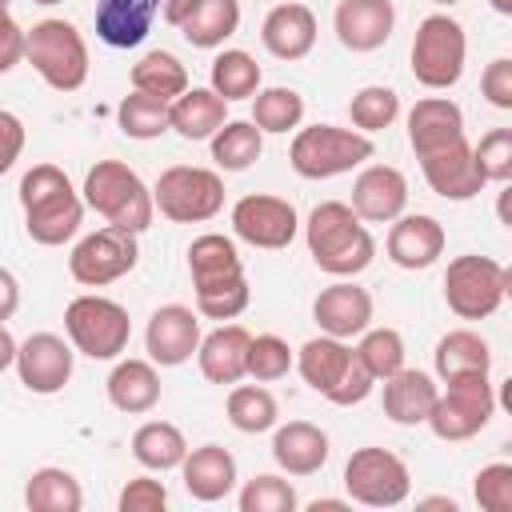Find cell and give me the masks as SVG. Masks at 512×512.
<instances>
[{
    "label": "cell",
    "instance_id": "35",
    "mask_svg": "<svg viewBox=\"0 0 512 512\" xmlns=\"http://www.w3.org/2000/svg\"><path fill=\"white\" fill-rule=\"evenodd\" d=\"M240 28V0H196L180 24V36L192 48H220Z\"/></svg>",
    "mask_w": 512,
    "mask_h": 512
},
{
    "label": "cell",
    "instance_id": "20",
    "mask_svg": "<svg viewBox=\"0 0 512 512\" xmlns=\"http://www.w3.org/2000/svg\"><path fill=\"white\" fill-rule=\"evenodd\" d=\"M332 28L348 52H376L388 44L396 28V4L392 0H340L332 12Z\"/></svg>",
    "mask_w": 512,
    "mask_h": 512
},
{
    "label": "cell",
    "instance_id": "6",
    "mask_svg": "<svg viewBox=\"0 0 512 512\" xmlns=\"http://www.w3.org/2000/svg\"><path fill=\"white\" fill-rule=\"evenodd\" d=\"M372 152H376L372 136H364L356 128L308 124V128H296L288 164L304 180H332V176H344V172L360 168L364 160H372Z\"/></svg>",
    "mask_w": 512,
    "mask_h": 512
},
{
    "label": "cell",
    "instance_id": "13",
    "mask_svg": "<svg viewBox=\"0 0 512 512\" xmlns=\"http://www.w3.org/2000/svg\"><path fill=\"white\" fill-rule=\"evenodd\" d=\"M136 260H140L136 232L104 224V228H96V232L76 240V248L68 252V272L84 288H104V284L128 276L136 268Z\"/></svg>",
    "mask_w": 512,
    "mask_h": 512
},
{
    "label": "cell",
    "instance_id": "38",
    "mask_svg": "<svg viewBox=\"0 0 512 512\" xmlns=\"http://www.w3.org/2000/svg\"><path fill=\"white\" fill-rule=\"evenodd\" d=\"M228 424L244 436L272 432L280 424V404L264 384H232L228 392Z\"/></svg>",
    "mask_w": 512,
    "mask_h": 512
},
{
    "label": "cell",
    "instance_id": "30",
    "mask_svg": "<svg viewBox=\"0 0 512 512\" xmlns=\"http://www.w3.org/2000/svg\"><path fill=\"white\" fill-rule=\"evenodd\" d=\"M228 120V100L216 96L212 88H184L172 104H168V124L176 136L184 140H212L216 128Z\"/></svg>",
    "mask_w": 512,
    "mask_h": 512
},
{
    "label": "cell",
    "instance_id": "45",
    "mask_svg": "<svg viewBox=\"0 0 512 512\" xmlns=\"http://www.w3.org/2000/svg\"><path fill=\"white\" fill-rule=\"evenodd\" d=\"M236 504H240V512H296L300 496H296V488H292L284 476L260 472V476H252V480L240 488Z\"/></svg>",
    "mask_w": 512,
    "mask_h": 512
},
{
    "label": "cell",
    "instance_id": "2",
    "mask_svg": "<svg viewBox=\"0 0 512 512\" xmlns=\"http://www.w3.org/2000/svg\"><path fill=\"white\" fill-rule=\"evenodd\" d=\"M20 208L32 244L60 248L84 224V196L72 188L68 172L56 164H32L20 176Z\"/></svg>",
    "mask_w": 512,
    "mask_h": 512
},
{
    "label": "cell",
    "instance_id": "47",
    "mask_svg": "<svg viewBox=\"0 0 512 512\" xmlns=\"http://www.w3.org/2000/svg\"><path fill=\"white\" fill-rule=\"evenodd\" d=\"M472 496L484 512H512V464L508 460H496V464H484L476 472V484H472Z\"/></svg>",
    "mask_w": 512,
    "mask_h": 512
},
{
    "label": "cell",
    "instance_id": "34",
    "mask_svg": "<svg viewBox=\"0 0 512 512\" xmlns=\"http://www.w3.org/2000/svg\"><path fill=\"white\" fill-rule=\"evenodd\" d=\"M24 504L32 512H80L84 508V488L68 468L44 464L24 480Z\"/></svg>",
    "mask_w": 512,
    "mask_h": 512
},
{
    "label": "cell",
    "instance_id": "19",
    "mask_svg": "<svg viewBox=\"0 0 512 512\" xmlns=\"http://www.w3.org/2000/svg\"><path fill=\"white\" fill-rule=\"evenodd\" d=\"M312 320L320 324L324 336L352 340V336H360L372 324V296H368V288H360L356 280L344 276V280H336V284L316 292Z\"/></svg>",
    "mask_w": 512,
    "mask_h": 512
},
{
    "label": "cell",
    "instance_id": "43",
    "mask_svg": "<svg viewBox=\"0 0 512 512\" xmlns=\"http://www.w3.org/2000/svg\"><path fill=\"white\" fill-rule=\"evenodd\" d=\"M348 116H352V128L364 132V136L384 132V128H392L396 116H400V96H396L392 88H384V84H368V88H360V92L348 100Z\"/></svg>",
    "mask_w": 512,
    "mask_h": 512
},
{
    "label": "cell",
    "instance_id": "23",
    "mask_svg": "<svg viewBox=\"0 0 512 512\" xmlns=\"http://www.w3.org/2000/svg\"><path fill=\"white\" fill-rule=\"evenodd\" d=\"M328 432L312 420H288L272 428V460L288 476H316L328 464Z\"/></svg>",
    "mask_w": 512,
    "mask_h": 512
},
{
    "label": "cell",
    "instance_id": "29",
    "mask_svg": "<svg viewBox=\"0 0 512 512\" xmlns=\"http://www.w3.org/2000/svg\"><path fill=\"white\" fill-rule=\"evenodd\" d=\"M108 388V400L116 412H128V416H144L160 404V372L152 360H116V368L108 372L104 380Z\"/></svg>",
    "mask_w": 512,
    "mask_h": 512
},
{
    "label": "cell",
    "instance_id": "4",
    "mask_svg": "<svg viewBox=\"0 0 512 512\" xmlns=\"http://www.w3.org/2000/svg\"><path fill=\"white\" fill-rule=\"evenodd\" d=\"M80 192H84V208L104 216V224H116V228L136 232V236L152 228V216H156L152 188L124 160H96L88 168Z\"/></svg>",
    "mask_w": 512,
    "mask_h": 512
},
{
    "label": "cell",
    "instance_id": "17",
    "mask_svg": "<svg viewBox=\"0 0 512 512\" xmlns=\"http://www.w3.org/2000/svg\"><path fill=\"white\" fill-rule=\"evenodd\" d=\"M352 212L364 224H392L408 208V180L392 164H368L352 180Z\"/></svg>",
    "mask_w": 512,
    "mask_h": 512
},
{
    "label": "cell",
    "instance_id": "11",
    "mask_svg": "<svg viewBox=\"0 0 512 512\" xmlns=\"http://www.w3.org/2000/svg\"><path fill=\"white\" fill-rule=\"evenodd\" d=\"M492 416H496V388H492L488 372H480V376L448 380L424 424L432 428L436 440L456 444V440H472L480 428H488Z\"/></svg>",
    "mask_w": 512,
    "mask_h": 512
},
{
    "label": "cell",
    "instance_id": "26",
    "mask_svg": "<svg viewBox=\"0 0 512 512\" xmlns=\"http://www.w3.org/2000/svg\"><path fill=\"white\" fill-rule=\"evenodd\" d=\"M248 340L252 332L244 324H220L196 344V364L208 384H240L248 372Z\"/></svg>",
    "mask_w": 512,
    "mask_h": 512
},
{
    "label": "cell",
    "instance_id": "55",
    "mask_svg": "<svg viewBox=\"0 0 512 512\" xmlns=\"http://www.w3.org/2000/svg\"><path fill=\"white\" fill-rule=\"evenodd\" d=\"M12 364H16V340H12V332L0 324V372L12 368Z\"/></svg>",
    "mask_w": 512,
    "mask_h": 512
},
{
    "label": "cell",
    "instance_id": "44",
    "mask_svg": "<svg viewBox=\"0 0 512 512\" xmlns=\"http://www.w3.org/2000/svg\"><path fill=\"white\" fill-rule=\"evenodd\" d=\"M292 364H296V352L288 348L284 336H276V332H260V336L248 340V368H244V372H248L256 384H272V380L288 376Z\"/></svg>",
    "mask_w": 512,
    "mask_h": 512
},
{
    "label": "cell",
    "instance_id": "61",
    "mask_svg": "<svg viewBox=\"0 0 512 512\" xmlns=\"http://www.w3.org/2000/svg\"><path fill=\"white\" fill-rule=\"evenodd\" d=\"M8 4H12V0H0V8H8Z\"/></svg>",
    "mask_w": 512,
    "mask_h": 512
},
{
    "label": "cell",
    "instance_id": "37",
    "mask_svg": "<svg viewBox=\"0 0 512 512\" xmlns=\"http://www.w3.org/2000/svg\"><path fill=\"white\" fill-rule=\"evenodd\" d=\"M208 88L216 96H224L228 104L232 100H252L260 92V64H256V56L244 52V48H224L212 60V68H208Z\"/></svg>",
    "mask_w": 512,
    "mask_h": 512
},
{
    "label": "cell",
    "instance_id": "39",
    "mask_svg": "<svg viewBox=\"0 0 512 512\" xmlns=\"http://www.w3.org/2000/svg\"><path fill=\"white\" fill-rule=\"evenodd\" d=\"M208 144H212L216 168H224V172H244V168H252V164L260 160V152H264V132H260L252 120H224Z\"/></svg>",
    "mask_w": 512,
    "mask_h": 512
},
{
    "label": "cell",
    "instance_id": "59",
    "mask_svg": "<svg viewBox=\"0 0 512 512\" xmlns=\"http://www.w3.org/2000/svg\"><path fill=\"white\" fill-rule=\"evenodd\" d=\"M432 4H440V8H452V4H460V0H432Z\"/></svg>",
    "mask_w": 512,
    "mask_h": 512
},
{
    "label": "cell",
    "instance_id": "51",
    "mask_svg": "<svg viewBox=\"0 0 512 512\" xmlns=\"http://www.w3.org/2000/svg\"><path fill=\"white\" fill-rule=\"evenodd\" d=\"M24 140H28V128H24V120L16 116V112H8V108H0V176L20 160V152H24Z\"/></svg>",
    "mask_w": 512,
    "mask_h": 512
},
{
    "label": "cell",
    "instance_id": "15",
    "mask_svg": "<svg viewBox=\"0 0 512 512\" xmlns=\"http://www.w3.org/2000/svg\"><path fill=\"white\" fill-rule=\"evenodd\" d=\"M16 376L36 396H56L76 368V348L56 332H32L16 344Z\"/></svg>",
    "mask_w": 512,
    "mask_h": 512
},
{
    "label": "cell",
    "instance_id": "60",
    "mask_svg": "<svg viewBox=\"0 0 512 512\" xmlns=\"http://www.w3.org/2000/svg\"><path fill=\"white\" fill-rule=\"evenodd\" d=\"M32 4H60V0H32Z\"/></svg>",
    "mask_w": 512,
    "mask_h": 512
},
{
    "label": "cell",
    "instance_id": "25",
    "mask_svg": "<svg viewBox=\"0 0 512 512\" xmlns=\"http://www.w3.org/2000/svg\"><path fill=\"white\" fill-rule=\"evenodd\" d=\"M180 480H184V492L192 500L216 504L236 488V456L224 444L188 448V456L180 460Z\"/></svg>",
    "mask_w": 512,
    "mask_h": 512
},
{
    "label": "cell",
    "instance_id": "50",
    "mask_svg": "<svg viewBox=\"0 0 512 512\" xmlns=\"http://www.w3.org/2000/svg\"><path fill=\"white\" fill-rule=\"evenodd\" d=\"M480 92H484V100H488L492 108L512 112V60H508V56H496V60L484 68Z\"/></svg>",
    "mask_w": 512,
    "mask_h": 512
},
{
    "label": "cell",
    "instance_id": "42",
    "mask_svg": "<svg viewBox=\"0 0 512 512\" xmlns=\"http://www.w3.org/2000/svg\"><path fill=\"white\" fill-rule=\"evenodd\" d=\"M352 352H356V360L368 368V376H372L376 384L404 368V336H400L396 328H372V324H368V328L360 332V344H356Z\"/></svg>",
    "mask_w": 512,
    "mask_h": 512
},
{
    "label": "cell",
    "instance_id": "41",
    "mask_svg": "<svg viewBox=\"0 0 512 512\" xmlns=\"http://www.w3.org/2000/svg\"><path fill=\"white\" fill-rule=\"evenodd\" d=\"M116 120H120V132L132 136V140H156L164 132H172L168 124V100L160 96H144V92H128L116 108Z\"/></svg>",
    "mask_w": 512,
    "mask_h": 512
},
{
    "label": "cell",
    "instance_id": "8",
    "mask_svg": "<svg viewBox=\"0 0 512 512\" xmlns=\"http://www.w3.org/2000/svg\"><path fill=\"white\" fill-rule=\"evenodd\" d=\"M412 76L416 84L432 88V92H448L460 76H464V60H468V36L464 24L452 20L448 12H432L416 24L412 36Z\"/></svg>",
    "mask_w": 512,
    "mask_h": 512
},
{
    "label": "cell",
    "instance_id": "54",
    "mask_svg": "<svg viewBox=\"0 0 512 512\" xmlns=\"http://www.w3.org/2000/svg\"><path fill=\"white\" fill-rule=\"evenodd\" d=\"M192 4H196V0H160V16H164L172 28H180L184 16L192 12Z\"/></svg>",
    "mask_w": 512,
    "mask_h": 512
},
{
    "label": "cell",
    "instance_id": "49",
    "mask_svg": "<svg viewBox=\"0 0 512 512\" xmlns=\"http://www.w3.org/2000/svg\"><path fill=\"white\" fill-rule=\"evenodd\" d=\"M372 388H376V380L368 376V368L356 360V352H352V364L344 368V376H340V384L324 396V400H332V404H340V408H352V404H360V400H368L372 396Z\"/></svg>",
    "mask_w": 512,
    "mask_h": 512
},
{
    "label": "cell",
    "instance_id": "14",
    "mask_svg": "<svg viewBox=\"0 0 512 512\" xmlns=\"http://www.w3.org/2000/svg\"><path fill=\"white\" fill-rule=\"evenodd\" d=\"M232 232L236 240L264 248V252H280L296 240L300 232V216L292 208V200L272 196V192H248L232 204Z\"/></svg>",
    "mask_w": 512,
    "mask_h": 512
},
{
    "label": "cell",
    "instance_id": "48",
    "mask_svg": "<svg viewBox=\"0 0 512 512\" xmlns=\"http://www.w3.org/2000/svg\"><path fill=\"white\" fill-rule=\"evenodd\" d=\"M116 508H120V512H164V508H168V488H164V480H156V476H132V480L120 488Z\"/></svg>",
    "mask_w": 512,
    "mask_h": 512
},
{
    "label": "cell",
    "instance_id": "46",
    "mask_svg": "<svg viewBox=\"0 0 512 512\" xmlns=\"http://www.w3.org/2000/svg\"><path fill=\"white\" fill-rule=\"evenodd\" d=\"M472 156H476L484 184H508L512 180V128L484 132L480 144H472Z\"/></svg>",
    "mask_w": 512,
    "mask_h": 512
},
{
    "label": "cell",
    "instance_id": "56",
    "mask_svg": "<svg viewBox=\"0 0 512 512\" xmlns=\"http://www.w3.org/2000/svg\"><path fill=\"white\" fill-rule=\"evenodd\" d=\"M416 508H444V512H460V504H456L452 496H424V500H416Z\"/></svg>",
    "mask_w": 512,
    "mask_h": 512
},
{
    "label": "cell",
    "instance_id": "10",
    "mask_svg": "<svg viewBox=\"0 0 512 512\" xmlns=\"http://www.w3.org/2000/svg\"><path fill=\"white\" fill-rule=\"evenodd\" d=\"M508 296V268L492 256L464 252L444 268V304L460 320H488Z\"/></svg>",
    "mask_w": 512,
    "mask_h": 512
},
{
    "label": "cell",
    "instance_id": "24",
    "mask_svg": "<svg viewBox=\"0 0 512 512\" xmlns=\"http://www.w3.org/2000/svg\"><path fill=\"white\" fill-rule=\"evenodd\" d=\"M456 140H464V112L456 100L424 96L408 108V144H412L416 160L436 152V148H448Z\"/></svg>",
    "mask_w": 512,
    "mask_h": 512
},
{
    "label": "cell",
    "instance_id": "57",
    "mask_svg": "<svg viewBox=\"0 0 512 512\" xmlns=\"http://www.w3.org/2000/svg\"><path fill=\"white\" fill-rule=\"evenodd\" d=\"M308 508H312V512H340V508H348V504H344V500H328V496H324V500H312Z\"/></svg>",
    "mask_w": 512,
    "mask_h": 512
},
{
    "label": "cell",
    "instance_id": "31",
    "mask_svg": "<svg viewBox=\"0 0 512 512\" xmlns=\"http://www.w3.org/2000/svg\"><path fill=\"white\" fill-rule=\"evenodd\" d=\"M432 368L436 376L448 384V380H460V376H480L492 368V348L480 332L472 328H452L436 340V352H432Z\"/></svg>",
    "mask_w": 512,
    "mask_h": 512
},
{
    "label": "cell",
    "instance_id": "16",
    "mask_svg": "<svg viewBox=\"0 0 512 512\" xmlns=\"http://www.w3.org/2000/svg\"><path fill=\"white\" fill-rule=\"evenodd\" d=\"M196 344H200V312L196 308H188V304H160L148 316L144 348H148L152 364L180 368V364H188L196 356Z\"/></svg>",
    "mask_w": 512,
    "mask_h": 512
},
{
    "label": "cell",
    "instance_id": "32",
    "mask_svg": "<svg viewBox=\"0 0 512 512\" xmlns=\"http://www.w3.org/2000/svg\"><path fill=\"white\" fill-rule=\"evenodd\" d=\"M352 364V348H348V340H336V336H312L300 352H296V372L304 376V384L312 388V392H320V396H328L336 384H340V376H344V368Z\"/></svg>",
    "mask_w": 512,
    "mask_h": 512
},
{
    "label": "cell",
    "instance_id": "12",
    "mask_svg": "<svg viewBox=\"0 0 512 512\" xmlns=\"http://www.w3.org/2000/svg\"><path fill=\"white\" fill-rule=\"evenodd\" d=\"M344 488L364 508H396L412 492V472H408V464L396 452L368 444V448H356L348 456V464H344Z\"/></svg>",
    "mask_w": 512,
    "mask_h": 512
},
{
    "label": "cell",
    "instance_id": "18",
    "mask_svg": "<svg viewBox=\"0 0 512 512\" xmlns=\"http://www.w3.org/2000/svg\"><path fill=\"white\" fill-rule=\"evenodd\" d=\"M444 224L428 212H408V216H396L392 228H388V260L404 272H424L432 268L440 256H444Z\"/></svg>",
    "mask_w": 512,
    "mask_h": 512
},
{
    "label": "cell",
    "instance_id": "22",
    "mask_svg": "<svg viewBox=\"0 0 512 512\" xmlns=\"http://www.w3.org/2000/svg\"><path fill=\"white\" fill-rule=\"evenodd\" d=\"M316 12L300 0H284L272 4L264 24H260V44L276 56V60H304L316 48Z\"/></svg>",
    "mask_w": 512,
    "mask_h": 512
},
{
    "label": "cell",
    "instance_id": "40",
    "mask_svg": "<svg viewBox=\"0 0 512 512\" xmlns=\"http://www.w3.org/2000/svg\"><path fill=\"white\" fill-rule=\"evenodd\" d=\"M300 120H304V96L296 92V88H284V84H276V88H260L256 96H252V124L268 136H284V132H296L300 128Z\"/></svg>",
    "mask_w": 512,
    "mask_h": 512
},
{
    "label": "cell",
    "instance_id": "1",
    "mask_svg": "<svg viewBox=\"0 0 512 512\" xmlns=\"http://www.w3.org/2000/svg\"><path fill=\"white\" fill-rule=\"evenodd\" d=\"M188 272H192V288H196V312L208 320H236L248 300V276H244V260L236 252L232 236L220 232H204L188 244Z\"/></svg>",
    "mask_w": 512,
    "mask_h": 512
},
{
    "label": "cell",
    "instance_id": "36",
    "mask_svg": "<svg viewBox=\"0 0 512 512\" xmlns=\"http://www.w3.org/2000/svg\"><path fill=\"white\" fill-rule=\"evenodd\" d=\"M128 84L132 92H144V96H160V100H176L184 88H188V68L180 64V56L156 48V52H144L132 72H128Z\"/></svg>",
    "mask_w": 512,
    "mask_h": 512
},
{
    "label": "cell",
    "instance_id": "58",
    "mask_svg": "<svg viewBox=\"0 0 512 512\" xmlns=\"http://www.w3.org/2000/svg\"><path fill=\"white\" fill-rule=\"evenodd\" d=\"M492 4V12H500V16H512V0H488Z\"/></svg>",
    "mask_w": 512,
    "mask_h": 512
},
{
    "label": "cell",
    "instance_id": "52",
    "mask_svg": "<svg viewBox=\"0 0 512 512\" xmlns=\"http://www.w3.org/2000/svg\"><path fill=\"white\" fill-rule=\"evenodd\" d=\"M24 60V28L12 20L8 8H0V76L12 72Z\"/></svg>",
    "mask_w": 512,
    "mask_h": 512
},
{
    "label": "cell",
    "instance_id": "53",
    "mask_svg": "<svg viewBox=\"0 0 512 512\" xmlns=\"http://www.w3.org/2000/svg\"><path fill=\"white\" fill-rule=\"evenodd\" d=\"M16 308H20V280L8 268H0V324L12 320Z\"/></svg>",
    "mask_w": 512,
    "mask_h": 512
},
{
    "label": "cell",
    "instance_id": "28",
    "mask_svg": "<svg viewBox=\"0 0 512 512\" xmlns=\"http://www.w3.org/2000/svg\"><path fill=\"white\" fill-rule=\"evenodd\" d=\"M156 16H160V0H100L96 36L108 48H136L148 40Z\"/></svg>",
    "mask_w": 512,
    "mask_h": 512
},
{
    "label": "cell",
    "instance_id": "9",
    "mask_svg": "<svg viewBox=\"0 0 512 512\" xmlns=\"http://www.w3.org/2000/svg\"><path fill=\"white\" fill-rule=\"evenodd\" d=\"M64 332H68V344L80 356L116 360L132 340V320H128L124 304H116L108 296H96V292H84L64 308Z\"/></svg>",
    "mask_w": 512,
    "mask_h": 512
},
{
    "label": "cell",
    "instance_id": "33",
    "mask_svg": "<svg viewBox=\"0 0 512 512\" xmlns=\"http://www.w3.org/2000/svg\"><path fill=\"white\" fill-rule=\"evenodd\" d=\"M132 456L140 468L148 472H172L180 468V460L188 456V440L176 424L168 420H144L136 432H132Z\"/></svg>",
    "mask_w": 512,
    "mask_h": 512
},
{
    "label": "cell",
    "instance_id": "27",
    "mask_svg": "<svg viewBox=\"0 0 512 512\" xmlns=\"http://www.w3.org/2000/svg\"><path fill=\"white\" fill-rule=\"evenodd\" d=\"M380 384H384V392H380L384 416H388L392 424H400V428L424 424L428 412H432V404H436V396H440L436 380H432L428 372H420V368H400V372H392V376L380 380Z\"/></svg>",
    "mask_w": 512,
    "mask_h": 512
},
{
    "label": "cell",
    "instance_id": "7",
    "mask_svg": "<svg viewBox=\"0 0 512 512\" xmlns=\"http://www.w3.org/2000/svg\"><path fill=\"white\" fill-rule=\"evenodd\" d=\"M152 204L172 224H204L224 208V176L200 164H172L152 184Z\"/></svg>",
    "mask_w": 512,
    "mask_h": 512
},
{
    "label": "cell",
    "instance_id": "21",
    "mask_svg": "<svg viewBox=\"0 0 512 512\" xmlns=\"http://www.w3.org/2000/svg\"><path fill=\"white\" fill-rule=\"evenodd\" d=\"M420 172H424L428 188L436 196H444V200H472V196L484 192V176L476 168L468 136L448 144V148H436V152L420 156Z\"/></svg>",
    "mask_w": 512,
    "mask_h": 512
},
{
    "label": "cell",
    "instance_id": "5",
    "mask_svg": "<svg viewBox=\"0 0 512 512\" xmlns=\"http://www.w3.org/2000/svg\"><path fill=\"white\" fill-rule=\"evenodd\" d=\"M24 60L36 68V76L56 92H76L88 80V44L72 20H36L24 32Z\"/></svg>",
    "mask_w": 512,
    "mask_h": 512
},
{
    "label": "cell",
    "instance_id": "3",
    "mask_svg": "<svg viewBox=\"0 0 512 512\" xmlns=\"http://www.w3.org/2000/svg\"><path fill=\"white\" fill-rule=\"evenodd\" d=\"M308 256L328 276H360L376 260V240L348 200H320L304 224Z\"/></svg>",
    "mask_w": 512,
    "mask_h": 512
}]
</instances>
